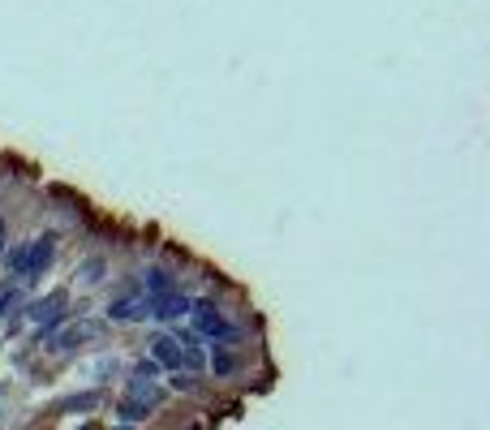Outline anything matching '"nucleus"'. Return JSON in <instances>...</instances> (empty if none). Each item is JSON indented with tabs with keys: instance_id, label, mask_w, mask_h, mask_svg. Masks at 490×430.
Returning a JSON list of instances; mask_svg holds the SVG:
<instances>
[{
	"instance_id": "obj_10",
	"label": "nucleus",
	"mask_w": 490,
	"mask_h": 430,
	"mask_svg": "<svg viewBox=\"0 0 490 430\" xmlns=\"http://www.w3.org/2000/svg\"><path fill=\"white\" fill-rule=\"evenodd\" d=\"M211 370L224 379V374H233V370H237V357H233V353H224V349H215V353H211Z\"/></svg>"
},
{
	"instance_id": "obj_4",
	"label": "nucleus",
	"mask_w": 490,
	"mask_h": 430,
	"mask_svg": "<svg viewBox=\"0 0 490 430\" xmlns=\"http://www.w3.org/2000/svg\"><path fill=\"white\" fill-rule=\"evenodd\" d=\"M65 301H69V293H65V289H57V293H47V297H39V301L30 306V318H35V322H39V327L47 332V327H52V322H57V318L65 314Z\"/></svg>"
},
{
	"instance_id": "obj_13",
	"label": "nucleus",
	"mask_w": 490,
	"mask_h": 430,
	"mask_svg": "<svg viewBox=\"0 0 490 430\" xmlns=\"http://www.w3.org/2000/svg\"><path fill=\"white\" fill-rule=\"evenodd\" d=\"M9 276H13V280H22V276H26V241L9 254Z\"/></svg>"
},
{
	"instance_id": "obj_6",
	"label": "nucleus",
	"mask_w": 490,
	"mask_h": 430,
	"mask_svg": "<svg viewBox=\"0 0 490 430\" xmlns=\"http://www.w3.org/2000/svg\"><path fill=\"white\" fill-rule=\"evenodd\" d=\"M142 293H146V301H155V297H173L177 293V280L168 276V272H146V280H142Z\"/></svg>"
},
{
	"instance_id": "obj_1",
	"label": "nucleus",
	"mask_w": 490,
	"mask_h": 430,
	"mask_svg": "<svg viewBox=\"0 0 490 430\" xmlns=\"http://www.w3.org/2000/svg\"><path fill=\"white\" fill-rule=\"evenodd\" d=\"M189 314H194V327H198L202 336H211L215 344H228V340L241 336L233 322L220 314V306H215V301H189Z\"/></svg>"
},
{
	"instance_id": "obj_16",
	"label": "nucleus",
	"mask_w": 490,
	"mask_h": 430,
	"mask_svg": "<svg viewBox=\"0 0 490 430\" xmlns=\"http://www.w3.org/2000/svg\"><path fill=\"white\" fill-rule=\"evenodd\" d=\"M173 388H177V392H189V388H194V379H185V374L177 370V379H173Z\"/></svg>"
},
{
	"instance_id": "obj_9",
	"label": "nucleus",
	"mask_w": 490,
	"mask_h": 430,
	"mask_svg": "<svg viewBox=\"0 0 490 430\" xmlns=\"http://www.w3.org/2000/svg\"><path fill=\"white\" fill-rule=\"evenodd\" d=\"M155 405H159V392H151V396H129V400H121V417H125V422H142Z\"/></svg>"
},
{
	"instance_id": "obj_5",
	"label": "nucleus",
	"mask_w": 490,
	"mask_h": 430,
	"mask_svg": "<svg viewBox=\"0 0 490 430\" xmlns=\"http://www.w3.org/2000/svg\"><path fill=\"white\" fill-rule=\"evenodd\" d=\"M99 332H103L99 322H69L65 332L52 336V349H74V344H82V340H95Z\"/></svg>"
},
{
	"instance_id": "obj_11",
	"label": "nucleus",
	"mask_w": 490,
	"mask_h": 430,
	"mask_svg": "<svg viewBox=\"0 0 490 430\" xmlns=\"http://www.w3.org/2000/svg\"><path fill=\"white\" fill-rule=\"evenodd\" d=\"M103 272H107V262H103V258H86L78 276H82L86 284H99V280H103Z\"/></svg>"
},
{
	"instance_id": "obj_18",
	"label": "nucleus",
	"mask_w": 490,
	"mask_h": 430,
	"mask_svg": "<svg viewBox=\"0 0 490 430\" xmlns=\"http://www.w3.org/2000/svg\"><path fill=\"white\" fill-rule=\"evenodd\" d=\"M82 430H95V426H82Z\"/></svg>"
},
{
	"instance_id": "obj_14",
	"label": "nucleus",
	"mask_w": 490,
	"mask_h": 430,
	"mask_svg": "<svg viewBox=\"0 0 490 430\" xmlns=\"http://www.w3.org/2000/svg\"><path fill=\"white\" fill-rule=\"evenodd\" d=\"M18 301H22V293H18V284H9V289H0V314H13V310H18Z\"/></svg>"
},
{
	"instance_id": "obj_7",
	"label": "nucleus",
	"mask_w": 490,
	"mask_h": 430,
	"mask_svg": "<svg viewBox=\"0 0 490 430\" xmlns=\"http://www.w3.org/2000/svg\"><path fill=\"white\" fill-rule=\"evenodd\" d=\"M151 314H155V318H163V322H173V318L189 314V301H185L181 293H173V297H155V301H151Z\"/></svg>"
},
{
	"instance_id": "obj_15",
	"label": "nucleus",
	"mask_w": 490,
	"mask_h": 430,
	"mask_svg": "<svg viewBox=\"0 0 490 430\" xmlns=\"http://www.w3.org/2000/svg\"><path fill=\"white\" fill-rule=\"evenodd\" d=\"M95 400H99V396H78V400H65V405H61V409H91V405H95Z\"/></svg>"
},
{
	"instance_id": "obj_12",
	"label": "nucleus",
	"mask_w": 490,
	"mask_h": 430,
	"mask_svg": "<svg viewBox=\"0 0 490 430\" xmlns=\"http://www.w3.org/2000/svg\"><path fill=\"white\" fill-rule=\"evenodd\" d=\"M159 379V366L151 361V357H142L138 366H134V383H155Z\"/></svg>"
},
{
	"instance_id": "obj_8",
	"label": "nucleus",
	"mask_w": 490,
	"mask_h": 430,
	"mask_svg": "<svg viewBox=\"0 0 490 430\" xmlns=\"http://www.w3.org/2000/svg\"><path fill=\"white\" fill-rule=\"evenodd\" d=\"M151 361L155 366H168V370H181L177 366V340L173 336H155L151 340Z\"/></svg>"
},
{
	"instance_id": "obj_3",
	"label": "nucleus",
	"mask_w": 490,
	"mask_h": 430,
	"mask_svg": "<svg viewBox=\"0 0 490 430\" xmlns=\"http://www.w3.org/2000/svg\"><path fill=\"white\" fill-rule=\"evenodd\" d=\"M151 314V301H146V293L138 289V284H129L112 306H107V318L112 322H138V318H146Z\"/></svg>"
},
{
	"instance_id": "obj_2",
	"label": "nucleus",
	"mask_w": 490,
	"mask_h": 430,
	"mask_svg": "<svg viewBox=\"0 0 490 430\" xmlns=\"http://www.w3.org/2000/svg\"><path fill=\"white\" fill-rule=\"evenodd\" d=\"M52 258H57V233H43V237L26 241V276H22V284L39 280V276L47 272V262H52Z\"/></svg>"
},
{
	"instance_id": "obj_17",
	"label": "nucleus",
	"mask_w": 490,
	"mask_h": 430,
	"mask_svg": "<svg viewBox=\"0 0 490 430\" xmlns=\"http://www.w3.org/2000/svg\"><path fill=\"white\" fill-rule=\"evenodd\" d=\"M0 258H5V224H0Z\"/></svg>"
}]
</instances>
